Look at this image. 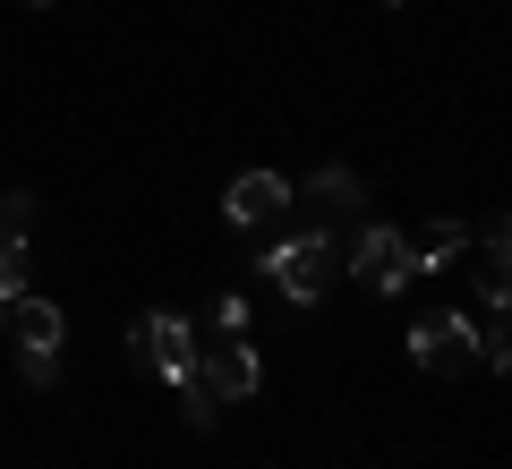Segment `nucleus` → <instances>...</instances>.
<instances>
[{"label":"nucleus","mask_w":512,"mask_h":469,"mask_svg":"<svg viewBox=\"0 0 512 469\" xmlns=\"http://www.w3.org/2000/svg\"><path fill=\"white\" fill-rule=\"evenodd\" d=\"M256 273L282 290L291 307H316L333 282H342V231H291V239H265V256H256Z\"/></svg>","instance_id":"obj_1"},{"label":"nucleus","mask_w":512,"mask_h":469,"mask_svg":"<svg viewBox=\"0 0 512 469\" xmlns=\"http://www.w3.org/2000/svg\"><path fill=\"white\" fill-rule=\"evenodd\" d=\"M410 367H427V376H470L478 367V316L427 307L419 325H410Z\"/></svg>","instance_id":"obj_2"},{"label":"nucleus","mask_w":512,"mask_h":469,"mask_svg":"<svg viewBox=\"0 0 512 469\" xmlns=\"http://www.w3.org/2000/svg\"><path fill=\"white\" fill-rule=\"evenodd\" d=\"M128 367H137V376H188V367H197V325H188V316H171V307H154V316H137V325H128Z\"/></svg>","instance_id":"obj_3"},{"label":"nucleus","mask_w":512,"mask_h":469,"mask_svg":"<svg viewBox=\"0 0 512 469\" xmlns=\"http://www.w3.org/2000/svg\"><path fill=\"white\" fill-rule=\"evenodd\" d=\"M342 273L359 290H376V299H393V290H410V273H419V265H410V239L393 231V222H367V231L342 248Z\"/></svg>","instance_id":"obj_4"},{"label":"nucleus","mask_w":512,"mask_h":469,"mask_svg":"<svg viewBox=\"0 0 512 469\" xmlns=\"http://www.w3.org/2000/svg\"><path fill=\"white\" fill-rule=\"evenodd\" d=\"M222 222L231 231H274V222H291V180L282 171H239L231 197H222Z\"/></svg>","instance_id":"obj_5"},{"label":"nucleus","mask_w":512,"mask_h":469,"mask_svg":"<svg viewBox=\"0 0 512 469\" xmlns=\"http://www.w3.org/2000/svg\"><path fill=\"white\" fill-rule=\"evenodd\" d=\"M291 205H308L316 231H342V222L367 205V188H359V171H350V163H325V171H308V180L291 188Z\"/></svg>","instance_id":"obj_6"},{"label":"nucleus","mask_w":512,"mask_h":469,"mask_svg":"<svg viewBox=\"0 0 512 469\" xmlns=\"http://www.w3.org/2000/svg\"><path fill=\"white\" fill-rule=\"evenodd\" d=\"M197 376L214 384L222 401H248L256 384H265V367H256V350H248V333H214V342H197Z\"/></svg>","instance_id":"obj_7"},{"label":"nucleus","mask_w":512,"mask_h":469,"mask_svg":"<svg viewBox=\"0 0 512 469\" xmlns=\"http://www.w3.org/2000/svg\"><path fill=\"white\" fill-rule=\"evenodd\" d=\"M60 333H69V316H60L52 299H9V316H0V342H18V350H60Z\"/></svg>","instance_id":"obj_8"},{"label":"nucleus","mask_w":512,"mask_h":469,"mask_svg":"<svg viewBox=\"0 0 512 469\" xmlns=\"http://www.w3.org/2000/svg\"><path fill=\"white\" fill-rule=\"evenodd\" d=\"M410 265L419 273H444L453 256H470V222H453V214H427V222H410Z\"/></svg>","instance_id":"obj_9"},{"label":"nucleus","mask_w":512,"mask_h":469,"mask_svg":"<svg viewBox=\"0 0 512 469\" xmlns=\"http://www.w3.org/2000/svg\"><path fill=\"white\" fill-rule=\"evenodd\" d=\"M171 393H180V418H188V427H197V435H214V418H222V393L197 376V367H188V376H171Z\"/></svg>","instance_id":"obj_10"},{"label":"nucleus","mask_w":512,"mask_h":469,"mask_svg":"<svg viewBox=\"0 0 512 469\" xmlns=\"http://www.w3.org/2000/svg\"><path fill=\"white\" fill-rule=\"evenodd\" d=\"M478 367L512 376V307H495V325H478Z\"/></svg>","instance_id":"obj_11"},{"label":"nucleus","mask_w":512,"mask_h":469,"mask_svg":"<svg viewBox=\"0 0 512 469\" xmlns=\"http://www.w3.org/2000/svg\"><path fill=\"white\" fill-rule=\"evenodd\" d=\"M470 290H478V299H487V307H512V256H478Z\"/></svg>","instance_id":"obj_12"},{"label":"nucleus","mask_w":512,"mask_h":469,"mask_svg":"<svg viewBox=\"0 0 512 469\" xmlns=\"http://www.w3.org/2000/svg\"><path fill=\"white\" fill-rule=\"evenodd\" d=\"M35 231V197L26 188H0V239H26Z\"/></svg>","instance_id":"obj_13"},{"label":"nucleus","mask_w":512,"mask_h":469,"mask_svg":"<svg viewBox=\"0 0 512 469\" xmlns=\"http://www.w3.org/2000/svg\"><path fill=\"white\" fill-rule=\"evenodd\" d=\"M18 376L35 384V393H52L60 384V350H18Z\"/></svg>","instance_id":"obj_14"},{"label":"nucleus","mask_w":512,"mask_h":469,"mask_svg":"<svg viewBox=\"0 0 512 469\" xmlns=\"http://www.w3.org/2000/svg\"><path fill=\"white\" fill-rule=\"evenodd\" d=\"M470 248H478V256H512V214H487V222L470 231Z\"/></svg>","instance_id":"obj_15"},{"label":"nucleus","mask_w":512,"mask_h":469,"mask_svg":"<svg viewBox=\"0 0 512 469\" xmlns=\"http://www.w3.org/2000/svg\"><path fill=\"white\" fill-rule=\"evenodd\" d=\"M214 333H248V299H239V290L214 299Z\"/></svg>","instance_id":"obj_16"},{"label":"nucleus","mask_w":512,"mask_h":469,"mask_svg":"<svg viewBox=\"0 0 512 469\" xmlns=\"http://www.w3.org/2000/svg\"><path fill=\"white\" fill-rule=\"evenodd\" d=\"M26 9H52V0H26Z\"/></svg>","instance_id":"obj_17"},{"label":"nucleus","mask_w":512,"mask_h":469,"mask_svg":"<svg viewBox=\"0 0 512 469\" xmlns=\"http://www.w3.org/2000/svg\"><path fill=\"white\" fill-rule=\"evenodd\" d=\"M0 316H9V307H0Z\"/></svg>","instance_id":"obj_18"}]
</instances>
